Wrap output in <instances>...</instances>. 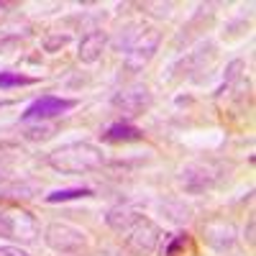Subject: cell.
<instances>
[{"label":"cell","instance_id":"cell-6","mask_svg":"<svg viewBox=\"0 0 256 256\" xmlns=\"http://www.w3.org/2000/svg\"><path fill=\"white\" fill-rule=\"evenodd\" d=\"M77 105V100H64V98H54V95H44L34 100L26 113H20V120H46V118H56L62 113L72 110Z\"/></svg>","mask_w":256,"mask_h":256},{"label":"cell","instance_id":"cell-18","mask_svg":"<svg viewBox=\"0 0 256 256\" xmlns=\"http://www.w3.org/2000/svg\"><path fill=\"white\" fill-rule=\"evenodd\" d=\"M67 41H70V36H54V38H46V52H54L56 46H64V44H67Z\"/></svg>","mask_w":256,"mask_h":256},{"label":"cell","instance_id":"cell-8","mask_svg":"<svg viewBox=\"0 0 256 256\" xmlns=\"http://www.w3.org/2000/svg\"><path fill=\"white\" fill-rule=\"evenodd\" d=\"M113 105L128 116H141L148 105H152V92H148L146 84H131V88L116 92Z\"/></svg>","mask_w":256,"mask_h":256},{"label":"cell","instance_id":"cell-20","mask_svg":"<svg viewBox=\"0 0 256 256\" xmlns=\"http://www.w3.org/2000/svg\"><path fill=\"white\" fill-rule=\"evenodd\" d=\"M98 256H120V254H118V251H100Z\"/></svg>","mask_w":256,"mask_h":256},{"label":"cell","instance_id":"cell-1","mask_svg":"<svg viewBox=\"0 0 256 256\" xmlns=\"http://www.w3.org/2000/svg\"><path fill=\"white\" fill-rule=\"evenodd\" d=\"M105 164L102 148L88 141H74L67 146H59L56 152L49 154V166L62 174H82V172H95Z\"/></svg>","mask_w":256,"mask_h":256},{"label":"cell","instance_id":"cell-12","mask_svg":"<svg viewBox=\"0 0 256 256\" xmlns=\"http://www.w3.org/2000/svg\"><path fill=\"white\" fill-rule=\"evenodd\" d=\"M144 134H141V128H136V126H131V123H113L108 131H105V138L108 141H136V138H141Z\"/></svg>","mask_w":256,"mask_h":256},{"label":"cell","instance_id":"cell-7","mask_svg":"<svg viewBox=\"0 0 256 256\" xmlns=\"http://www.w3.org/2000/svg\"><path fill=\"white\" fill-rule=\"evenodd\" d=\"M202 238L210 248L216 251H233L236 248V228H233V223L223 220V218H212L202 226Z\"/></svg>","mask_w":256,"mask_h":256},{"label":"cell","instance_id":"cell-11","mask_svg":"<svg viewBox=\"0 0 256 256\" xmlns=\"http://www.w3.org/2000/svg\"><path fill=\"white\" fill-rule=\"evenodd\" d=\"M136 218H138V212L131 210V208H113V210H108V216H105V223H108L116 233H123Z\"/></svg>","mask_w":256,"mask_h":256},{"label":"cell","instance_id":"cell-17","mask_svg":"<svg viewBox=\"0 0 256 256\" xmlns=\"http://www.w3.org/2000/svg\"><path fill=\"white\" fill-rule=\"evenodd\" d=\"M184 244H187V236H177V238H174L172 244L166 246V251H164V254H166V256H174V254H177V251H180V248H182Z\"/></svg>","mask_w":256,"mask_h":256},{"label":"cell","instance_id":"cell-10","mask_svg":"<svg viewBox=\"0 0 256 256\" xmlns=\"http://www.w3.org/2000/svg\"><path fill=\"white\" fill-rule=\"evenodd\" d=\"M105 44H108V36H105V31H90V34H84L82 41H80V62L84 64H95L100 56H102V49Z\"/></svg>","mask_w":256,"mask_h":256},{"label":"cell","instance_id":"cell-4","mask_svg":"<svg viewBox=\"0 0 256 256\" xmlns=\"http://www.w3.org/2000/svg\"><path fill=\"white\" fill-rule=\"evenodd\" d=\"M44 241L56 254H77L88 246V233L70 223H49L44 230Z\"/></svg>","mask_w":256,"mask_h":256},{"label":"cell","instance_id":"cell-3","mask_svg":"<svg viewBox=\"0 0 256 256\" xmlns=\"http://www.w3.org/2000/svg\"><path fill=\"white\" fill-rule=\"evenodd\" d=\"M38 236V223L26 210H0V238L31 244Z\"/></svg>","mask_w":256,"mask_h":256},{"label":"cell","instance_id":"cell-14","mask_svg":"<svg viewBox=\"0 0 256 256\" xmlns=\"http://www.w3.org/2000/svg\"><path fill=\"white\" fill-rule=\"evenodd\" d=\"M34 77H26L20 72H0V90H10V88H20V84H34Z\"/></svg>","mask_w":256,"mask_h":256},{"label":"cell","instance_id":"cell-9","mask_svg":"<svg viewBox=\"0 0 256 256\" xmlns=\"http://www.w3.org/2000/svg\"><path fill=\"white\" fill-rule=\"evenodd\" d=\"M182 184L190 190V192H200L205 187H210L212 182L218 180V174L210 172V164H190L182 169Z\"/></svg>","mask_w":256,"mask_h":256},{"label":"cell","instance_id":"cell-5","mask_svg":"<svg viewBox=\"0 0 256 256\" xmlns=\"http://www.w3.org/2000/svg\"><path fill=\"white\" fill-rule=\"evenodd\" d=\"M159 41H162V34H159L156 28H144V31L136 36L134 44L128 46V52H126V67L134 70V72L141 70L144 64L154 56Z\"/></svg>","mask_w":256,"mask_h":256},{"label":"cell","instance_id":"cell-15","mask_svg":"<svg viewBox=\"0 0 256 256\" xmlns=\"http://www.w3.org/2000/svg\"><path fill=\"white\" fill-rule=\"evenodd\" d=\"M52 134H54V131H52L49 126H36V128H28V131H26L28 138H49Z\"/></svg>","mask_w":256,"mask_h":256},{"label":"cell","instance_id":"cell-16","mask_svg":"<svg viewBox=\"0 0 256 256\" xmlns=\"http://www.w3.org/2000/svg\"><path fill=\"white\" fill-rule=\"evenodd\" d=\"M0 256H31V254L20 246H0Z\"/></svg>","mask_w":256,"mask_h":256},{"label":"cell","instance_id":"cell-19","mask_svg":"<svg viewBox=\"0 0 256 256\" xmlns=\"http://www.w3.org/2000/svg\"><path fill=\"white\" fill-rule=\"evenodd\" d=\"M246 241H248V246H254V220H248V226H246Z\"/></svg>","mask_w":256,"mask_h":256},{"label":"cell","instance_id":"cell-13","mask_svg":"<svg viewBox=\"0 0 256 256\" xmlns=\"http://www.w3.org/2000/svg\"><path fill=\"white\" fill-rule=\"evenodd\" d=\"M92 187H64L54 190L46 195V202H67V200H80V198H92Z\"/></svg>","mask_w":256,"mask_h":256},{"label":"cell","instance_id":"cell-2","mask_svg":"<svg viewBox=\"0 0 256 256\" xmlns=\"http://www.w3.org/2000/svg\"><path fill=\"white\" fill-rule=\"evenodd\" d=\"M120 236H126L123 246H126L128 254H134V256H152L156 244H159V238H162V230H159V226L154 220L138 216L131 226L120 233Z\"/></svg>","mask_w":256,"mask_h":256}]
</instances>
